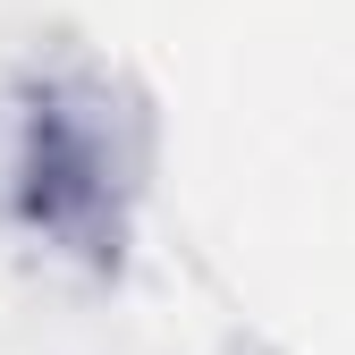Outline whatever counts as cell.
Here are the masks:
<instances>
[{
	"mask_svg": "<svg viewBox=\"0 0 355 355\" xmlns=\"http://www.w3.org/2000/svg\"><path fill=\"white\" fill-rule=\"evenodd\" d=\"M127 195H136V153H127V119L102 76H42L17 102V144H9V203L17 220L76 262H110L127 229Z\"/></svg>",
	"mask_w": 355,
	"mask_h": 355,
	"instance_id": "cell-1",
	"label": "cell"
}]
</instances>
